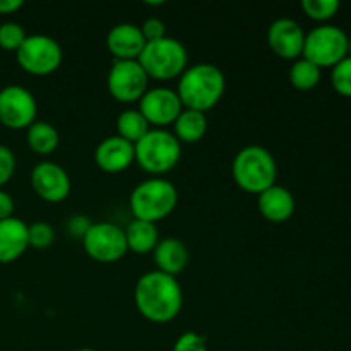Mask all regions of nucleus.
<instances>
[{
  "label": "nucleus",
  "mask_w": 351,
  "mask_h": 351,
  "mask_svg": "<svg viewBox=\"0 0 351 351\" xmlns=\"http://www.w3.org/2000/svg\"><path fill=\"white\" fill-rule=\"evenodd\" d=\"M31 187L40 199L57 204L69 197L72 182L64 167L55 161H41L31 170Z\"/></svg>",
  "instance_id": "obj_13"
},
{
  "label": "nucleus",
  "mask_w": 351,
  "mask_h": 351,
  "mask_svg": "<svg viewBox=\"0 0 351 351\" xmlns=\"http://www.w3.org/2000/svg\"><path fill=\"white\" fill-rule=\"evenodd\" d=\"M151 130V125L137 110H125L117 117V136L136 144Z\"/></svg>",
  "instance_id": "obj_23"
},
{
  "label": "nucleus",
  "mask_w": 351,
  "mask_h": 351,
  "mask_svg": "<svg viewBox=\"0 0 351 351\" xmlns=\"http://www.w3.org/2000/svg\"><path fill=\"white\" fill-rule=\"evenodd\" d=\"M136 163L151 175H163L173 170L182 156V144L167 129H151L139 143L134 144Z\"/></svg>",
  "instance_id": "obj_6"
},
{
  "label": "nucleus",
  "mask_w": 351,
  "mask_h": 351,
  "mask_svg": "<svg viewBox=\"0 0 351 351\" xmlns=\"http://www.w3.org/2000/svg\"><path fill=\"white\" fill-rule=\"evenodd\" d=\"M14 213V199L9 192L0 189V221L7 218H12Z\"/></svg>",
  "instance_id": "obj_33"
},
{
  "label": "nucleus",
  "mask_w": 351,
  "mask_h": 351,
  "mask_svg": "<svg viewBox=\"0 0 351 351\" xmlns=\"http://www.w3.org/2000/svg\"><path fill=\"white\" fill-rule=\"evenodd\" d=\"M26 38V31L19 23L7 21V23L0 24V48H3V50L17 51Z\"/></svg>",
  "instance_id": "obj_27"
},
{
  "label": "nucleus",
  "mask_w": 351,
  "mask_h": 351,
  "mask_svg": "<svg viewBox=\"0 0 351 351\" xmlns=\"http://www.w3.org/2000/svg\"><path fill=\"white\" fill-rule=\"evenodd\" d=\"M339 2L338 0H304L302 2V9L307 14L311 19L319 21H329L331 17H335L339 10Z\"/></svg>",
  "instance_id": "obj_26"
},
{
  "label": "nucleus",
  "mask_w": 351,
  "mask_h": 351,
  "mask_svg": "<svg viewBox=\"0 0 351 351\" xmlns=\"http://www.w3.org/2000/svg\"><path fill=\"white\" fill-rule=\"evenodd\" d=\"M184 110L177 91L170 88H151L139 99V112L154 129H167Z\"/></svg>",
  "instance_id": "obj_12"
},
{
  "label": "nucleus",
  "mask_w": 351,
  "mask_h": 351,
  "mask_svg": "<svg viewBox=\"0 0 351 351\" xmlns=\"http://www.w3.org/2000/svg\"><path fill=\"white\" fill-rule=\"evenodd\" d=\"M55 242V230L47 221H34L27 225V243L36 250H45Z\"/></svg>",
  "instance_id": "obj_25"
},
{
  "label": "nucleus",
  "mask_w": 351,
  "mask_h": 351,
  "mask_svg": "<svg viewBox=\"0 0 351 351\" xmlns=\"http://www.w3.org/2000/svg\"><path fill=\"white\" fill-rule=\"evenodd\" d=\"M305 33L300 24L290 17H280L267 27V45L285 60H297L304 53Z\"/></svg>",
  "instance_id": "obj_14"
},
{
  "label": "nucleus",
  "mask_w": 351,
  "mask_h": 351,
  "mask_svg": "<svg viewBox=\"0 0 351 351\" xmlns=\"http://www.w3.org/2000/svg\"><path fill=\"white\" fill-rule=\"evenodd\" d=\"M81 242L86 254L101 264L117 263L129 252L123 228L110 221L93 223Z\"/></svg>",
  "instance_id": "obj_9"
},
{
  "label": "nucleus",
  "mask_w": 351,
  "mask_h": 351,
  "mask_svg": "<svg viewBox=\"0 0 351 351\" xmlns=\"http://www.w3.org/2000/svg\"><path fill=\"white\" fill-rule=\"evenodd\" d=\"M38 101L29 89L9 84L0 89V123L7 129L23 130L36 122Z\"/></svg>",
  "instance_id": "obj_10"
},
{
  "label": "nucleus",
  "mask_w": 351,
  "mask_h": 351,
  "mask_svg": "<svg viewBox=\"0 0 351 351\" xmlns=\"http://www.w3.org/2000/svg\"><path fill=\"white\" fill-rule=\"evenodd\" d=\"M173 351H208L206 338L199 332L189 331L184 332L180 338L175 341Z\"/></svg>",
  "instance_id": "obj_30"
},
{
  "label": "nucleus",
  "mask_w": 351,
  "mask_h": 351,
  "mask_svg": "<svg viewBox=\"0 0 351 351\" xmlns=\"http://www.w3.org/2000/svg\"><path fill=\"white\" fill-rule=\"evenodd\" d=\"M261 216L271 223H285L293 216L295 197L287 187L273 185L257 195Z\"/></svg>",
  "instance_id": "obj_17"
},
{
  "label": "nucleus",
  "mask_w": 351,
  "mask_h": 351,
  "mask_svg": "<svg viewBox=\"0 0 351 351\" xmlns=\"http://www.w3.org/2000/svg\"><path fill=\"white\" fill-rule=\"evenodd\" d=\"M149 77L137 60H115L106 75V88L120 103L139 101L147 91Z\"/></svg>",
  "instance_id": "obj_11"
},
{
  "label": "nucleus",
  "mask_w": 351,
  "mask_h": 351,
  "mask_svg": "<svg viewBox=\"0 0 351 351\" xmlns=\"http://www.w3.org/2000/svg\"><path fill=\"white\" fill-rule=\"evenodd\" d=\"M235 184L249 194L259 195L276 185L278 165L269 149L264 146H245L235 154L232 163Z\"/></svg>",
  "instance_id": "obj_3"
},
{
  "label": "nucleus",
  "mask_w": 351,
  "mask_h": 351,
  "mask_svg": "<svg viewBox=\"0 0 351 351\" xmlns=\"http://www.w3.org/2000/svg\"><path fill=\"white\" fill-rule=\"evenodd\" d=\"M137 62L149 79L170 81L180 77L189 67V51L180 40L165 36L161 40L146 43Z\"/></svg>",
  "instance_id": "obj_5"
},
{
  "label": "nucleus",
  "mask_w": 351,
  "mask_h": 351,
  "mask_svg": "<svg viewBox=\"0 0 351 351\" xmlns=\"http://www.w3.org/2000/svg\"><path fill=\"white\" fill-rule=\"evenodd\" d=\"M93 221L89 216L86 215H74L69 218L67 225H65V228H67L69 235L72 237V239L75 240H82L84 239V235L88 233V230L91 228Z\"/></svg>",
  "instance_id": "obj_32"
},
{
  "label": "nucleus",
  "mask_w": 351,
  "mask_h": 351,
  "mask_svg": "<svg viewBox=\"0 0 351 351\" xmlns=\"http://www.w3.org/2000/svg\"><path fill=\"white\" fill-rule=\"evenodd\" d=\"M178 202L177 187L167 178H147L141 182L129 197L134 218L156 225L175 211Z\"/></svg>",
  "instance_id": "obj_4"
},
{
  "label": "nucleus",
  "mask_w": 351,
  "mask_h": 351,
  "mask_svg": "<svg viewBox=\"0 0 351 351\" xmlns=\"http://www.w3.org/2000/svg\"><path fill=\"white\" fill-rule=\"evenodd\" d=\"M95 161L99 170L106 173H122L136 161L134 144L120 136H110L103 139L95 149Z\"/></svg>",
  "instance_id": "obj_15"
},
{
  "label": "nucleus",
  "mask_w": 351,
  "mask_h": 351,
  "mask_svg": "<svg viewBox=\"0 0 351 351\" xmlns=\"http://www.w3.org/2000/svg\"><path fill=\"white\" fill-rule=\"evenodd\" d=\"M226 89V79L221 69L215 64L191 65L178 77L177 95L184 108L195 112H209L221 101Z\"/></svg>",
  "instance_id": "obj_2"
},
{
  "label": "nucleus",
  "mask_w": 351,
  "mask_h": 351,
  "mask_svg": "<svg viewBox=\"0 0 351 351\" xmlns=\"http://www.w3.org/2000/svg\"><path fill=\"white\" fill-rule=\"evenodd\" d=\"M137 312L153 324H168L178 317L184 305V291L175 276L154 269L144 273L134 288Z\"/></svg>",
  "instance_id": "obj_1"
},
{
  "label": "nucleus",
  "mask_w": 351,
  "mask_h": 351,
  "mask_svg": "<svg viewBox=\"0 0 351 351\" xmlns=\"http://www.w3.org/2000/svg\"><path fill=\"white\" fill-rule=\"evenodd\" d=\"M146 47L143 31L137 24H115L106 34V48L115 60H137Z\"/></svg>",
  "instance_id": "obj_16"
},
{
  "label": "nucleus",
  "mask_w": 351,
  "mask_h": 351,
  "mask_svg": "<svg viewBox=\"0 0 351 351\" xmlns=\"http://www.w3.org/2000/svg\"><path fill=\"white\" fill-rule=\"evenodd\" d=\"M332 88L341 96L351 98V57L343 58L339 64L332 67L331 72Z\"/></svg>",
  "instance_id": "obj_28"
},
{
  "label": "nucleus",
  "mask_w": 351,
  "mask_h": 351,
  "mask_svg": "<svg viewBox=\"0 0 351 351\" xmlns=\"http://www.w3.org/2000/svg\"><path fill=\"white\" fill-rule=\"evenodd\" d=\"M123 232H125L127 249L134 254L143 256V254L154 252L156 245L160 243V233H158V226L154 223L134 218Z\"/></svg>",
  "instance_id": "obj_20"
},
{
  "label": "nucleus",
  "mask_w": 351,
  "mask_h": 351,
  "mask_svg": "<svg viewBox=\"0 0 351 351\" xmlns=\"http://www.w3.org/2000/svg\"><path fill=\"white\" fill-rule=\"evenodd\" d=\"M206 132H208L206 113L195 112V110L184 108L173 123V136L177 137L180 144L199 143L206 136Z\"/></svg>",
  "instance_id": "obj_21"
},
{
  "label": "nucleus",
  "mask_w": 351,
  "mask_h": 351,
  "mask_svg": "<svg viewBox=\"0 0 351 351\" xmlns=\"http://www.w3.org/2000/svg\"><path fill=\"white\" fill-rule=\"evenodd\" d=\"M27 243V225L23 219L7 218L0 221V264L16 263L26 250Z\"/></svg>",
  "instance_id": "obj_18"
},
{
  "label": "nucleus",
  "mask_w": 351,
  "mask_h": 351,
  "mask_svg": "<svg viewBox=\"0 0 351 351\" xmlns=\"http://www.w3.org/2000/svg\"><path fill=\"white\" fill-rule=\"evenodd\" d=\"M153 256L156 269L175 278L187 267L189 257H191L187 245L182 240L173 239V237L160 240Z\"/></svg>",
  "instance_id": "obj_19"
},
{
  "label": "nucleus",
  "mask_w": 351,
  "mask_h": 351,
  "mask_svg": "<svg viewBox=\"0 0 351 351\" xmlns=\"http://www.w3.org/2000/svg\"><path fill=\"white\" fill-rule=\"evenodd\" d=\"M139 27L141 31H143V36L144 40H146V43L161 40V38L167 36V27H165V23L161 19H158V17H147Z\"/></svg>",
  "instance_id": "obj_31"
},
{
  "label": "nucleus",
  "mask_w": 351,
  "mask_h": 351,
  "mask_svg": "<svg viewBox=\"0 0 351 351\" xmlns=\"http://www.w3.org/2000/svg\"><path fill=\"white\" fill-rule=\"evenodd\" d=\"M348 57H351V36H348Z\"/></svg>",
  "instance_id": "obj_35"
},
{
  "label": "nucleus",
  "mask_w": 351,
  "mask_h": 351,
  "mask_svg": "<svg viewBox=\"0 0 351 351\" xmlns=\"http://www.w3.org/2000/svg\"><path fill=\"white\" fill-rule=\"evenodd\" d=\"M16 154L10 149L9 146H3L0 144V189L10 182V178L14 177V171H16Z\"/></svg>",
  "instance_id": "obj_29"
},
{
  "label": "nucleus",
  "mask_w": 351,
  "mask_h": 351,
  "mask_svg": "<svg viewBox=\"0 0 351 351\" xmlns=\"http://www.w3.org/2000/svg\"><path fill=\"white\" fill-rule=\"evenodd\" d=\"M24 5L23 0H0V14L7 16V14H14Z\"/></svg>",
  "instance_id": "obj_34"
},
{
  "label": "nucleus",
  "mask_w": 351,
  "mask_h": 351,
  "mask_svg": "<svg viewBox=\"0 0 351 351\" xmlns=\"http://www.w3.org/2000/svg\"><path fill=\"white\" fill-rule=\"evenodd\" d=\"M290 77L291 86L298 91H311L321 81V69L315 64H312L307 58L300 57L297 60H293L290 67Z\"/></svg>",
  "instance_id": "obj_24"
},
{
  "label": "nucleus",
  "mask_w": 351,
  "mask_h": 351,
  "mask_svg": "<svg viewBox=\"0 0 351 351\" xmlns=\"http://www.w3.org/2000/svg\"><path fill=\"white\" fill-rule=\"evenodd\" d=\"M75 351H96V350H93V348H79V350H75Z\"/></svg>",
  "instance_id": "obj_36"
},
{
  "label": "nucleus",
  "mask_w": 351,
  "mask_h": 351,
  "mask_svg": "<svg viewBox=\"0 0 351 351\" xmlns=\"http://www.w3.org/2000/svg\"><path fill=\"white\" fill-rule=\"evenodd\" d=\"M302 57L322 67H335L348 57V36L345 31L332 24H322L305 34Z\"/></svg>",
  "instance_id": "obj_7"
},
{
  "label": "nucleus",
  "mask_w": 351,
  "mask_h": 351,
  "mask_svg": "<svg viewBox=\"0 0 351 351\" xmlns=\"http://www.w3.org/2000/svg\"><path fill=\"white\" fill-rule=\"evenodd\" d=\"M26 141L29 149L38 156H48L60 144L58 130L45 120H36L26 129Z\"/></svg>",
  "instance_id": "obj_22"
},
{
  "label": "nucleus",
  "mask_w": 351,
  "mask_h": 351,
  "mask_svg": "<svg viewBox=\"0 0 351 351\" xmlns=\"http://www.w3.org/2000/svg\"><path fill=\"white\" fill-rule=\"evenodd\" d=\"M64 51L60 43L48 34H27L16 51V60L24 72L31 75L53 74L62 64Z\"/></svg>",
  "instance_id": "obj_8"
}]
</instances>
